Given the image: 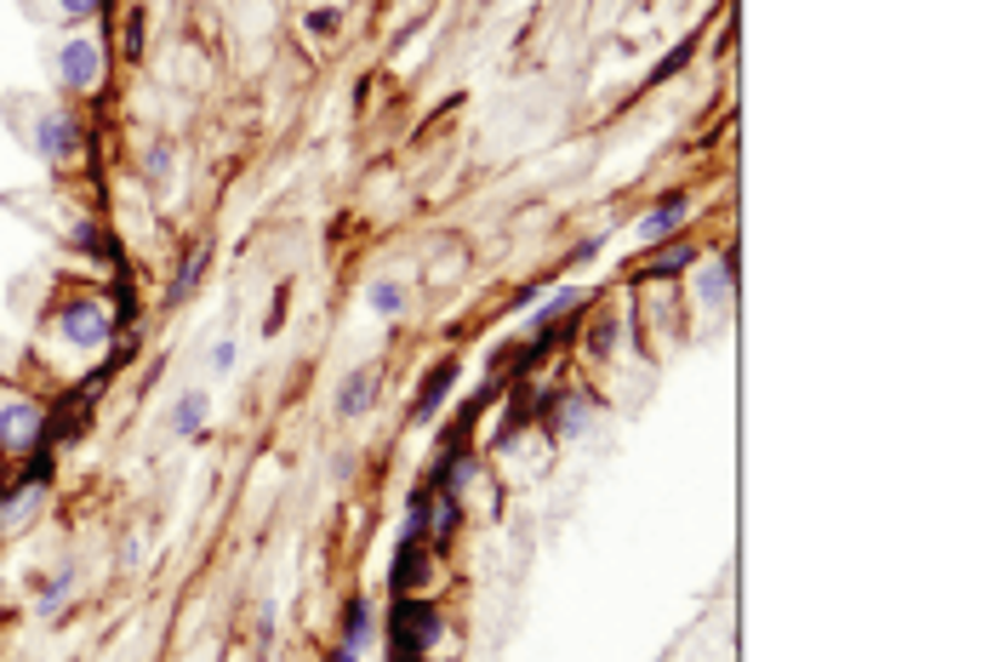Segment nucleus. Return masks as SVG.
I'll list each match as a JSON object with an SVG mask.
<instances>
[{
    "label": "nucleus",
    "mask_w": 987,
    "mask_h": 662,
    "mask_svg": "<svg viewBox=\"0 0 987 662\" xmlns=\"http://www.w3.org/2000/svg\"><path fill=\"white\" fill-rule=\"evenodd\" d=\"M41 435H47V411L29 395H18V388H0V451L23 457L41 446Z\"/></svg>",
    "instance_id": "1"
},
{
    "label": "nucleus",
    "mask_w": 987,
    "mask_h": 662,
    "mask_svg": "<svg viewBox=\"0 0 987 662\" xmlns=\"http://www.w3.org/2000/svg\"><path fill=\"white\" fill-rule=\"evenodd\" d=\"M58 332H63V343H74V348H103L109 332H114V320H109V308H103L98 297H81V303H69L63 315H58Z\"/></svg>",
    "instance_id": "2"
},
{
    "label": "nucleus",
    "mask_w": 987,
    "mask_h": 662,
    "mask_svg": "<svg viewBox=\"0 0 987 662\" xmlns=\"http://www.w3.org/2000/svg\"><path fill=\"white\" fill-rule=\"evenodd\" d=\"M58 74H63L69 92H98L103 74H109V52L98 41H69L63 58H58Z\"/></svg>",
    "instance_id": "3"
},
{
    "label": "nucleus",
    "mask_w": 987,
    "mask_h": 662,
    "mask_svg": "<svg viewBox=\"0 0 987 662\" xmlns=\"http://www.w3.org/2000/svg\"><path fill=\"white\" fill-rule=\"evenodd\" d=\"M47 502V480L41 475H29V480H12L7 491H0V531H23L34 520V509Z\"/></svg>",
    "instance_id": "4"
},
{
    "label": "nucleus",
    "mask_w": 987,
    "mask_h": 662,
    "mask_svg": "<svg viewBox=\"0 0 987 662\" xmlns=\"http://www.w3.org/2000/svg\"><path fill=\"white\" fill-rule=\"evenodd\" d=\"M74 149H81V132H74V121H69L63 109H52V114L34 121V154H47V161H69Z\"/></svg>",
    "instance_id": "5"
},
{
    "label": "nucleus",
    "mask_w": 987,
    "mask_h": 662,
    "mask_svg": "<svg viewBox=\"0 0 987 662\" xmlns=\"http://www.w3.org/2000/svg\"><path fill=\"white\" fill-rule=\"evenodd\" d=\"M685 217H691V194H668L662 206H651V212L634 223V235H640L645 246H657V241H668V235H674V228H680Z\"/></svg>",
    "instance_id": "6"
},
{
    "label": "nucleus",
    "mask_w": 987,
    "mask_h": 662,
    "mask_svg": "<svg viewBox=\"0 0 987 662\" xmlns=\"http://www.w3.org/2000/svg\"><path fill=\"white\" fill-rule=\"evenodd\" d=\"M377 388H383L377 371H354V377L337 388V417H348V422H354V417H366V411L377 406Z\"/></svg>",
    "instance_id": "7"
},
{
    "label": "nucleus",
    "mask_w": 987,
    "mask_h": 662,
    "mask_svg": "<svg viewBox=\"0 0 987 662\" xmlns=\"http://www.w3.org/2000/svg\"><path fill=\"white\" fill-rule=\"evenodd\" d=\"M377 640V611H372V600H348V617H343V645L360 656L366 645Z\"/></svg>",
    "instance_id": "8"
},
{
    "label": "nucleus",
    "mask_w": 987,
    "mask_h": 662,
    "mask_svg": "<svg viewBox=\"0 0 987 662\" xmlns=\"http://www.w3.org/2000/svg\"><path fill=\"white\" fill-rule=\"evenodd\" d=\"M696 303L708 308V315H725V308H731V268H725V263L702 268V281H696Z\"/></svg>",
    "instance_id": "9"
},
{
    "label": "nucleus",
    "mask_w": 987,
    "mask_h": 662,
    "mask_svg": "<svg viewBox=\"0 0 987 662\" xmlns=\"http://www.w3.org/2000/svg\"><path fill=\"white\" fill-rule=\"evenodd\" d=\"M406 303H411V292H406L400 281H377V286H366V308H372V315H383V320L406 315Z\"/></svg>",
    "instance_id": "10"
},
{
    "label": "nucleus",
    "mask_w": 987,
    "mask_h": 662,
    "mask_svg": "<svg viewBox=\"0 0 987 662\" xmlns=\"http://www.w3.org/2000/svg\"><path fill=\"white\" fill-rule=\"evenodd\" d=\"M691 263H696V246H691V241H674V246H662L657 257H645V275L662 281V275H680V268H691Z\"/></svg>",
    "instance_id": "11"
},
{
    "label": "nucleus",
    "mask_w": 987,
    "mask_h": 662,
    "mask_svg": "<svg viewBox=\"0 0 987 662\" xmlns=\"http://www.w3.org/2000/svg\"><path fill=\"white\" fill-rule=\"evenodd\" d=\"M571 308H577V286H560L554 297H542V303L531 308V320H526V326H531V332H548L560 315H571Z\"/></svg>",
    "instance_id": "12"
},
{
    "label": "nucleus",
    "mask_w": 987,
    "mask_h": 662,
    "mask_svg": "<svg viewBox=\"0 0 987 662\" xmlns=\"http://www.w3.org/2000/svg\"><path fill=\"white\" fill-rule=\"evenodd\" d=\"M206 411H212L206 395H183V400L172 406V428H177V435H201V428H206Z\"/></svg>",
    "instance_id": "13"
},
{
    "label": "nucleus",
    "mask_w": 987,
    "mask_h": 662,
    "mask_svg": "<svg viewBox=\"0 0 987 662\" xmlns=\"http://www.w3.org/2000/svg\"><path fill=\"white\" fill-rule=\"evenodd\" d=\"M554 422H560V435H566V440H577V435H588V422H594V406H588L582 395H571V400L554 411Z\"/></svg>",
    "instance_id": "14"
},
{
    "label": "nucleus",
    "mask_w": 987,
    "mask_h": 662,
    "mask_svg": "<svg viewBox=\"0 0 987 662\" xmlns=\"http://www.w3.org/2000/svg\"><path fill=\"white\" fill-rule=\"evenodd\" d=\"M451 377H457V366H440L428 377V388H423V400H417V422H428L434 411H440V400L451 395Z\"/></svg>",
    "instance_id": "15"
},
{
    "label": "nucleus",
    "mask_w": 987,
    "mask_h": 662,
    "mask_svg": "<svg viewBox=\"0 0 987 662\" xmlns=\"http://www.w3.org/2000/svg\"><path fill=\"white\" fill-rule=\"evenodd\" d=\"M406 629L417 634V651H428L434 640H440V617H434L428 605H406Z\"/></svg>",
    "instance_id": "16"
},
{
    "label": "nucleus",
    "mask_w": 987,
    "mask_h": 662,
    "mask_svg": "<svg viewBox=\"0 0 987 662\" xmlns=\"http://www.w3.org/2000/svg\"><path fill=\"white\" fill-rule=\"evenodd\" d=\"M206 257H212V252L201 246V252H194V257H189V263L177 268V286H172V303H183V297H189L194 286H201V275H206Z\"/></svg>",
    "instance_id": "17"
},
{
    "label": "nucleus",
    "mask_w": 987,
    "mask_h": 662,
    "mask_svg": "<svg viewBox=\"0 0 987 662\" xmlns=\"http://www.w3.org/2000/svg\"><path fill=\"white\" fill-rule=\"evenodd\" d=\"M457 520H462V515H457V497L428 502V531H434V537H451V531H457Z\"/></svg>",
    "instance_id": "18"
},
{
    "label": "nucleus",
    "mask_w": 987,
    "mask_h": 662,
    "mask_svg": "<svg viewBox=\"0 0 987 662\" xmlns=\"http://www.w3.org/2000/svg\"><path fill=\"white\" fill-rule=\"evenodd\" d=\"M588 348H594V355L606 360L611 348H617V320H600V326H588Z\"/></svg>",
    "instance_id": "19"
},
{
    "label": "nucleus",
    "mask_w": 987,
    "mask_h": 662,
    "mask_svg": "<svg viewBox=\"0 0 987 662\" xmlns=\"http://www.w3.org/2000/svg\"><path fill=\"white\" fill-rule=\"evenodd\" d=\"M428 531V497H411V509H406V537H423Z\"/></svg>",
    "instance_id": "20"
},
{
    "label": "nucleus",
    "mask_w": 987,
    "mask_h": 662,
    "mask_svg": "<svg viewBox=\"0 0 987 662\" xmlns=\"http://www.w3.org/2000/svg\"><path fill=\"white\" fill-rule=\"evenodd\" d=\"M69 582H74V571H63V577H58V582H52V589H47V594H41V611H47V617H52V611H58V605H63V594H69Z\"/></svg>",
    "instance_id": "21"
},
{
    "label": "nucleus",
    "mask_w": 987,
    "mask_h": 662,
    "mask_svg": "<svg viewBox=\"0 0 987 662\" xmlns=\"http://www.w3.org/2000/svg\"><path fill=\"white\" fill-rule=\"evenodd\" d=\"M332 29H337V12H332V7L308 12V34H332Z\"/></svg>",
    "instance_id": "22"
},
{
    "label": "nucleus",
    "mask_w": 987,
    "mask_h": 662,
    "mask_svg": "<svg viewBox=\"0 0 987 662\" xmlns=\"http://www.w3.org/2000/svg\"><path fill=\"white\" fill-rule=\"evenodd\" d=\"M685 58H691V41H685V47H674V52H668V63L657 69V81H668V74H674V69H685Z\"/></svg>",
    "instance_id": "23"
},
{
    "label": "nucleus",
    "mask_w": 987,
    "mask_h": 662,
    "mask_svg": "<svg viewBox=\"0 0 987 662\" xmlns=\"http://www.w3.org/2000/svg\"><path fill=\"white\" fill-rule=\"evenodd\" d=\"M103 12V0H63V18H92Z\"/></svg>",
    "instance_id": "24"
},
{
    "label": "nucleus",
    "mask_w": 987,
    "mask_h": 662,
    "mask_svg": "<svg viewBox=\"0 0 987 662\" xmlns=\"http://www.w3.org/2000/svg\"><path fill=\"white\" fill-rule=\"evenodd\" d=\"M172 172V154L166 149H149V177H166Z\"/></svg>",
    "instance_id": "25"
},
{
    "label": "nucleus",
    "mask_w": 987,
    "mask_h": 662,
    "mask_svg": "<svg viewBox=\"0 0 987 662\" xmlns=\"http://www.w3.org/2000/svg\"><path fill=\"white\" fill-rule=\"evenodd\" d=\"M228 366H234V343H217V348H212V371L223 377Z\"/></svg>",
    "instance_id": "26"
},
{
    "label": "nucleus",
    "mask_w": 987,
    "mask_h": 662,
    "mask_svg": "<svg viewBox=\"0 0 987 662\" xmlns=\"http://www.w3.org/2000/svg\"><path fill=\"white\" fill-rule=\"evenodd\" d=\"M446 480H451V491H462V486L474 480V462H468V457H462V462H451V475H446Z\"/></svg>",
    "instance_id": "27"
},
{
    "label": "nucleus",
    "mask_w": 987,
    "mask_h": 662,
    "mask_svg": "<svg viewBox=\"0 0 987 662\" xmlns=\"http://www.w3.org/2000/svg\"><path fill=\"white\" fill-rule=\"evenodd\" d=\"M74 246H98V228L92 223H74Z\"/></svg>",
    "instance_id": "28"
},
{
    "label": "nucleus",
    "mask_w": 987,
    "mask_h": 662,
    "mask_svg": "<svg viewBox=\"0 0 987 662\" xmlns=\"http://www.w3.org/2000/svg\"><path fill=\"white\" fill-rule=\"evenodd\" d=\"M126 47H132V52L143 47V12H132V29H126Z\"/></svg>",
    "instance_id": "29"
},
{
    "label": "nucleus",
    "mask_w": 987,
    "mask_h": 662,
    "mask_svg": "<svg viewBox=\"0 0 987 662\" xmlns=\"http://www.w3.org/2000/svg\"><path fill=\"white\" fill-rule=\"evenodd\" d=\"M332 662H360V656H354L348 645H337V651H332Z\"/></svg>",
    "instance_id": "30"
}]
</instances>
